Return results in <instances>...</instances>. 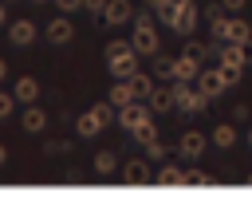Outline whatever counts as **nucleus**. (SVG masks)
Instances as JSON below:
<instances>
[{
    "instance_id": "nucleus-35",
    "label": "nucleus",
    "mask_w": 252,
    "mask_h": 209,
    "mask_svg": "<svg viewBox=\"0 0 252 209\" xmlns=\"http://www.w3.org/2000/svg\"><path fill=\"white\" fill-rule=\"evenodd\" d=\"M63 12H75V8H83V0H55Z\"/></svg>"
},
{
    "instance_id": "nucleus-23",
    "label": "nucleus",
    "mask_w": 252,
    "mask_h": 209,
    "mask_svg": "<svg viewBox=\"0 0 252 209\" xmlns=\"http://www.w3.org/2000/svg\"><path fill=\"white\" fill-rule=\"evenodd\" d=\"M106 99H110L114 106H126V103H134V91H130V83H126V79H118V83L110 87V95H106Z\"/></svg>"
},
{
    "instance_id": "nucleus-37",
    "label": "nucleus",
    "mask_w": 252,
    "mask_h": 209,
    "mask_svg": "<svg viewBox=\"0 0 252 209\" xmlns=\"http://www.w3.org/2000/svg\"><path fill=\"white\" fill-rule=\"evenodd\" d=\"M4 20H8V4L0 0V24H4Z\"/></svg>"
},
{
    "instance_id": "nucleus-19",
    "label": "nucleus",
    "mask_w": 252,
    "mask_h": 209,
    "mask_svg": "<svg viewBox=\"0 0 252 209\" xmlns=\"http://www.w3.org/2000/svg\"><path fill=\"white\" fill-rule=\"evenodd\" d=\"M126 83H130V91H134V99H142V103H146V99L154 95V79H150L146 71H138V75H130Z\"/></svg>"
},
{
    "instance_id": "nucleus-7",
    "label": "nucleus",
    "mask_w": 252,
    "mask_h": 209,
    "mask_svg": "<svg viewBox=\"0 0 252 209\" xmlns=\"http://www.w3.org/2000/svg\"><path fill=\"white\" fill-rule=\"evenodd\" d=\"M169 28H173L177 35H193V28H197V8H193V0H189V4H177Z\"/></svg>"
},
{
    "instance_id": "nucleus-5",
    "label": "nucleus",
    "mask_w": 252,
    "mask_h": 209,
    "mask_svg": "<svg viewBox=\"0 0 252 209\" xmlns=\"http://www.w3.org/2000/svg\"><path fill=\"white\" fill-rule=\"evenodd\" d=\"M205 142H209V138H205L201 130H185V134L177 138V154H181L185 162H197V158L205 154Z\"/></svg>"
},
{
    "instance_id": "nucleus-10",
    "label": "nucleus",
    "mask_w": 252,
    "mask_h": 209,
    "mask_svg": "<svg viewBox=\"0 0 252 209\" xmlns=\"http://www.w3.org/2000/svg\"><path fill=\"white\" fill-rule=\"evenodd\" d=\"M71 35H75V28H71L67 12H63V16H55V20L47 24V39H51V43H71Z\"/></svg>"
},
{
    "instance_id": "nucleus-18",
    "label": "nucleus",
    "mask_w": 252,
    "mask_h": 209,
    "mask_svg": "<svg viewBox=\"0 0 252 209\" xmlns=\"http://www.w3.org/2000/svg\"><path fill=\"white\" fill-rule=\"evenodd\" d=\"M106 122L94 114V110H87V114H79V122H75V130H79V138H94L98 130H102Z\"/></svg>"
},
{
    "instance_id": "nucleus-32",
    "label": "nucleus",
    "mask_w": 252,
    "mask_h": 209,
    "mask_svg": "<svg viewBox=\"0 0 252 209\" xmlns=\"http://www.w3.org/2000/svg\"><path fill=\"white\" fill-rule=\"evenodd\" d=\"M110 0H83V8L91 12V16H102V8H106Z\"/></svg>"
},
{
    "instance_id": "nucleus-13",
    "label": "nucleus",
    "mask_w": 252,
    "mask_h": 209,
    "mask_svg": "<svg viewBox=\"0 0 252 209\" xmlns=\"http://www.w3.org/2000/svg\"><path fill=\"white\" fill-rule=\"evenodd\" d=\"M20 126H24L28 134H35V130H43V126H47V114H43L35 103H28V106H24V114H20Z\"/></svg>"
},
{
    "instance_id": "nucleus-21",
    "label": "nucleus",
    "mask_w": 252,
    "mask_h": 209,
    "mask_svg": "<svg viewBox=\"0 0 252 209\" xmlns=\"http://www.w3.org/2000/svg\"><path fill=\"white\" fill-rule=\"evenodd\" d=\"M209 142H213V146H217V150H228V146H232V142H236V130H232V126H224V122H220V126H213V134H209Z\"/></svg>"
},
{
    "instance_id": "nucleus-44",
    "label": "nucleus",
    "mask_w": 252,
    "mask_h": 209,
    "mask_svg": "<svg viewBox=\"0 0 252 209\" xmlns=\"http://www.w3.org/2000/svg\"><path fill=\"white\" fill-rule=\"evenodd\" d=\"M32 4H43V0H32Z\"/></svg>"
},
{
    "instance_id": "nucleus-25",
    "label": "nucleus",
    "mask_w": 252,
    "mask_h": 209,
    "mask_svg": "<svg viewBox=\"0 0 252 209\" xmlns=\"http://www.w3.org/2000/svg\"><path fill=\"white\" fill-rule=\"evenodd\" d=\"M154 75H158V79H165V83H173V59L158 51V55H154Z\"/></svg>"
},
{
    "instance_id": "nucleus-34",
    "label": "nucleus",
    "mask_w": 252,
    "mask_h": 209,
    "mask_svg": "<svg viewBox=\"0 0 252 209\" xmlns=\"http://www.w3.org/2000/svg\"><path fill=\"white\" fill-rule=\"evenodd\" d=\"M244 4H248V0H220V8H224V12H240Z\"/></svg>"
},
{
    "instance_id": "nucleus-39",
    "label": "nucleus",
    "mask_w": 252,
    "mask_h": 209,
    "mask_svg": "<svg viewBox=\"0 0 252 209\" xmlns=\"http://www.w3.org/2000/svg\"><path fill=\"white\" fill-rule=\"evenodd\" d=\"M4 75H8V63H4V59H0V79H4Z\"/></svg>"
},
{
    "instance_id": "nucleus-14",
    "label": "nucleus",
    "mask_w": 252,
    "mask_h": 209,
    "mask_svg": "<svg viewBox=\"0 0 252 209\" xmlns=\"http://www.w3.org/2000/svg\"><path fill=\"white\" fill-rule=\"evenodd\" d=\"M205 20H209V32H213V35L224 43V28H228V16H224V8H220V4H209Z\"/></svg>"
},
{
    "instance_id": "nucleus-38",
    "label": "nucleus",
    "mask_w": 252,
    "mask_h": 209,
    "mask_svg": "<svg viewBox=\"0 0 252 209\" xmlns=\"http://www.w3.org/2000/svg\"><path fill=\"white\" fill-rule=\"evenodd\" d=\"M4 162H8V150H4V146H0V166H4Z\"/></svg>"
},
{
    "instance_id": "nucleus-31",
    "label": "nucleus",
    "mask_w": 252,
    "mask_h": 209,
    "mask_svg": "<svg viewBox=\"0 0 252 209\" xmlns=\"http://www.w3.org/2000/svg\"><path fill=\"white\" fill-rule=\"evenodd\" d=\"M220 75H224V83L232 87V83H240V67H232V63H220Z\"/></svg>"
},
{
    "instance_id": "nucleus-11",
    "label": "nucleus",
    "mask_w": 252,
    "mask_h": 209,
    "mask_svg": "<svg viewBox=\"0 0 252 209\" xmlns=\"http://www.w3.org/2000/svg\"><path fill=\"white\" fill-rule=\"evenodd\" d=\"M8 39H12L16 47H28V43L35 39V24H32V20H16V24H8Z\"/></svg>"
},
{
    "instance_id": "nucleus-29",
    "label": "nucleus",
    "mask_w": 252,
    "mask_h": 209,
    "mask_svg": "<svg viewBox=\"0 0 252 209\" xmlns=\"http://www.w3.org/2000/svg\"><path fill=\"white\" fill-rule=\"evenodd\" d=\"M130 134H134V138H138V142H142V146H146V142H154V138H158V134H154V122H146V126H138V130H130Z\"/></svg>"
},
{
    "instance_id": "nucleus-41",
    "label": "nucleus",
    "mask_w": 252,
    "mask_h": 209,
    "mask_svg": "<svg viewBox=\"0 0 252 209\" xmlns=\"http://www.w3.org/2000/svg\"><path fill=\"white\" fill-rule=\"evenodd\" d=\"M244 181H248V185H252V174H248V177H244Z\"/></svg>"
},
{
    "instance_id": "nucleus-17",
    "label": "nucleus",
    "mask_w": 252,
    "mask_h": 209,
    "mask_svg": "<svg viewBox=\"0 0 252 209\" xmlns=\"http://www.w3.org/2000/svg\"><path fill=\"white\" fill-rule=\"evenodd\" d=\"M12 95H16L20 103H35V99H39V83H35L32 75H20L16 87H12Z\"/></svg>"
},
{
    "instance_id": "nucleus-26",
    "label": "nucleus",
    "mask_w": 252,
    "mask_h": 209,
    "mask_svg": "<svg viewBox=\"0 0 252 209\" xmlns=\"http://www.w3.org/2000/svg\"><path fill=\"white\" fill-rule=\"evenodd\" d=\"M130 51H134V43H126V39H110V43H106V63H110V59H122V55H130Z\"/></svg>"
},
{
    "instance_id": "nucleus-4",
    "label": "nucleus",
    "mask_w": 252,
    "mask_h": 209,
    "mask_svg": "<svg viewBox=\"0 0 252 209\" xmlns=\"http://www.w3.org/2000/svg\"><path fill=\"white\" fill-rule=\"evenodd\" d=\"M201 71H205V67H201V59H197L193 51H181V55L173 59V83H197Z\"/></svg>"
},
{
    "instance_id": "nucleus-15",
    "label": "nucleus",
    "mask_w": 252,
    "mask_h": 209,
    "mask_svg": "<svg viewBox=\"0 0 252 209\" xmlns=\"http://www.w3.org/2000/svg\"><path fill=\"white\" fill-rule=\"evenodd\" d=\"M224 43H252V28L244 24V20H228V28H224Z\"/></svg>"
},
{
    "instance_id": "nucleus-12",
    "label": "nucleus",
    "mask_w": 252,
    "mask_h": 209,
    "mask_svg": "<svg viewBox=\"0 0 252 209\" xmlns=\"http://www.w3.org/2000/svg\"><path fill=\"white\" fill-rule=\"evenodd\" d=\"M146 103H150V110H154V114H165V110H173V106H177L173 87H154V95H150Z\"/></svg>"
},
{
    "instance_id": "nucleus-27",
    "label": "nucleus",
    "mask_w": 252,
    "mask_h": 209,
    "mask_svg": "<svg viewBox=\"0 0 252 209\" xmlns=\"http://www.w3.org/2000/svg\"><path fill=\"white\" fill-rule=\"evenodd\" d=\"M217 177L213 174H201V170H185V185H213Z\"/></svg>"
},
{
    "instance_id": "nucleus-22",
    "label": "nucleus",
    "mask_w": 252,
    "mask_h": 209,
    "mask_svg": "<svg viewBox=\"0 0 252 209\" xmlns=\"http://www.w3.org/2000/svg\"><path fill=\"white\" fill-rule=\"evenodd\" d=\"M154 181H158V185H185V170H177V166H161V170L154 174Z\"/></svg>"
},
{
    "instance_id": "nucleus-42",
    "label": "nucleus",
    "mask_w": 252,
    "mask_h": 209,
    "mask_svg": "<svg viewBox=\"0 0 252 209\" xmlns=\"http://www.w3.org/2000/svg\"><path fill=\"white\" fill-rule=\"evenodd\" d=\"M248 146H252V130H248Z\"/></svg>"
},
{
    "instance_id": "nucleus-16",
    "label": "nucleus",
    "mask_w": 252,
    "mask_h": 209,
    "mask_svg": "<svg viewBox=\"0 0 252 209\" xmlns=\"http://www.w3.org/2000/svg\"><path fill=\"white\" fill-rule=\"evenodd\" d=\"M110 75H114V79L138 75V51H130V55H122V59H110Z\"/></svg>"
},
{
    "instance_id": "nucleus-9",
    "label": "nucleus",
    "mask_w": 252,
    "mask_h": 209,
    "mask_svg": "<svg viewBox=\"0 0 252 209\" xmlns=\"http://www.w3.org/2000/svg\"><path fill=\"white\" fill-rule=\"evenodd\" d=\"M102 20L106 24H126V20H134V4L130 0H110L102 8Z\"/></svg>"
},
{
    "instance_id": "nucleus-30",
    "label": "nucleus",
    "mask_w": 252,
    "mask_h": 209,
    "mask_svg": "<svg viewBox=\"0 0 252 209\" xmlns=\"http://www.w3.org/2000/svg\"><path fill=\"white\" fill-rule=\"evenodd\" d=\"M16 103H20L16 95H4V91H0V118H8V114L16 110Z\"/></svg>"
},
{
    "instance_id": "nucleus-1",
    "label": "nucleus",
    "mask_w": 252,
    "mask_h": 209,
    "mask_svg": "<svg viewBox=\"0 0 252 209\" xmlns=\"http://www.w3.org/2000/svg\"><path fill=\"white\" fill-rule=\"evenodd\" d=\"M130 43H134L138 55H158V32H154L150 12H134V35H130Z\"/></svg>"
},
{
    "instance_id": "nucleus-6",
    "label": "nucleus",
    "mask_w": 252,
    "mask_h": 209,
    "mask_svg": "<svg viewBox=\"0 0 252 209\" xmlns=\"http://www.w3.org/2000/svg\"><path fill=\"white\" fill-rule=\"evenodd\" d=\"M122 181H126V185H146V181H154V174H150V158H130L126 170H122Z\"/></svg>"
},
{
    "instance_id": "nucleus-40",
    "label": "nucleus",
    "mask_w": 252,
    "mask_h": 209,
    "mask_svg": "<svg viewBox=\"0 0 252 209\" xmlns=\"http://www.w3.org/2000/svg\"><path fill=\"white\" fill-rule=\"evenodd\" d=\"M165 4H189V0H165Z\"/></svg>"
},
{
    "instance_id": "nucleus-28",
    "label": "nucleus",
    "mask_w": 252,
    "mask_h": 209,
    "mask_svg": "<svg viewBox=\"0 0 252 209\" xmlns=\"http://www.w3.org/2000/svg\"><path fill=\"white\" fill-rule=\"evenodd\" d=\"M146 158H150V162H165V146H161L158 138H154V142H146Z\"/></svg>"
},
{
    "instance_id": "nucleus-3",
    "label": "nucleus",
    "mask_w": 252,
    "mask_h": 209,
    "mask_svg": "<svg viewBox=\"0 0 252 209\" xmlns=\"http://www.w3.org/2000/svg\"><path fill=\"white\" fill-rule=\"evenodd\" d=\"M154 118V110H150V103H142V99H134V103H126V106H118V126L122 130H138V126H146Z\"/></svg>"
},
{
    "instance_id": "nucleus-43",
    "label": "nucleus",
    "mask_w": 252,
    "mask_h": 209,
    "mask_svg": "<svg viewBox=\"0 0 252 209\" xmlns=\"http://www.w3.org/2000/svg\"><path fill=\"white\" fill-rule=\"evenodd\" d=\"M4 4H16V0H4Z\"/></svg>"
},
{
    "instance_id": "nucleus-2",
    "label": "nucleus",
    "mask_w": 252,
    "mask_h": 209,
    "mask_svg": "<svg viewBox=\"0 0 252 209\" xmlns=\"http://www.w3.org/2000/svg\"><path fill=\"white\" fill-rule=\"evenodd\" d=\"M173 99H177V110H185V114H201L209 106V95L193 83H173Z\"/></svg>"
},
{
    "instance_id": "nucleus-20",
    "label": "nucleus",
    "mask_w": 252,
    "mask_h": 209,
    "mask_svg": "<svg viewBox=\"0 0 252 209\" xmlns=\"http://www.w3.org/2000/svg\"><path fill=\"white\" fill-rule=\"evenodd\" d=\"M217 59L220 63H232V67H244V43H220Z\"/></svg>"
},
{
    "instance_id": "nucleus-8",
    "label": "nucleus",
    "mask_w": 252,
    "mask_h": 209,
    "mask_svg": "<svg viewBox=\"0 0 252 209\" xmlns=\"http://www.w3.org/2000/svg\"><path fill=\"white\" fill-rule=\"evenodd\" d=\"M197 87H201V91H205V95L213 99V95H220V91H224L228 83H224V75H220V67H205V71L197 75Z\"/></svg>"
},
{
    "instance_id": "nucleus-24",
    "label": "nucleus",
    "mask_w": 252,
    "mask_h": 209,
    "mask_svg": "<svg viewBox=\"0 0 252 209\" xmlns=\"http://www.w3.org/2000/svg\"><path fill=\"white\" fill-rule=\"evenodd\" d=\"M114 170H118V158H114L110 150H102V154H94V174H98V177H110Z\"/></svg>"
},
{
    "instance_id": "nucleus-33",
    "label": "nucleus",
    "mask_w": 252,
    "mask_h": 209,
    "mask_svg": "<svg viewBox=\"0 0 252 209\" xmlns=\"http://www.w3.org/2000/svg\"><path fill=\"white\" fill-rule=\"evenodd\" d=\"M47 154H71V142H47Z\"/></svg>"
},
{
    "instance_id": "nucleus-36",
    "label": "nucleus",
    "mask_w": 252,
    "mask_h": 209,
    "mask_svg": "<svg viewBox=\"0 0 252 209\" xmlns=\"http://www.w3.org/2000/svg\"><path fill=\"white\" fill-rule=\"evenodd\" d=\"M161 4H165V0H146V8H150V12H158Z\"/></svg>"
}]
</instances>
